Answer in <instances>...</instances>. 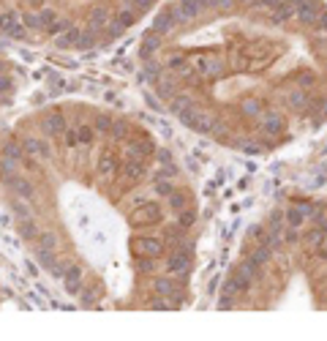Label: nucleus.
Masks as SVG:
<instances>
[{
    "instance_id": "nucleus-2",
    "label": "nucleus",
    "mask_w": 327,
    "mask_h": 341,
    "mask_svg": "<svg viewBox=\"0 0 327 341\" xmlns=\"http://www.w3.org/2000/svg\"><path fill=\"white\" fill-rule=\"evenodd\" d=\"M139 74L196 137L278 153L327 126V3L164 0L139 41Z\"/></svg>"
},
{
    "instance_id": "nucleus-4",
    "label": "nucleus",
    "mask_w": 327,
    "mask_h": 341,
    "mask_svg": "<svg viewBox=\"0 0 327 341\" xmlns=\"http://www.w3.org/2000/svg\"><path fill=\"white\" fill-rule=\"evenodd\" d=\"M164 0H0V41L85 55L118 44Z\"/></svg>"
},
{
    "instance_id": "nucleus-5",
    "label": "nucleus",
    "mask_w": 327,
    "mask_h": 341,
    "mask_svg": "<svg viewBox=\"0 0 327 341\" xmlns=\"http://www.w3.org/2000/svg\"><path fill=\"white\" fill-rule=\"evenodd\" d=\"M17 90H19L17 66L11 63L9 55L0 52V110H6V107L17 98Z\"/></svg>"
},
{
    "instance_id": "nucleus-3",
    "label": "nucleus",
    "mask_w": 327,
    "mask_h": 341,
    "mask_svg": "<svg viewBox=\"0 0 327 341\" xmlns=\"http://www.w3.org/2000/svg\"><path fill=\"white\" fill-rule=\"evenodd\" d=\"M215 306L327 309V199L289 194L265 210L229 259Z\"/></svg>"
},
{
    "instance_id": "nucleus-1",
    "label": "nucleus",
    "mask_w": 327,
    "mask_h": 341,
    "mask_svg": "<svg viewBox=\"0 0 327 341\" xmlns=\"http://www.w3.org/2000/svg\"><path fill=\"white\" fill-rule=\"evenodd\" d=\"M0 202L33 265L77 306L177 311L191 300L199 197L142 120L79 98L22 115L0 140Z\"/></svg>"
}]
</instances>
